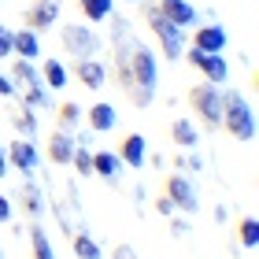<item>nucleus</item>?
I'll return each instance as SVG.
<instances>
[{
	"label": "nucleus",
	"instance_id": "f257e3e1",
	"mask_svg": "<svg viewBox=\"0 0 259 259\" xmlns=\"http://www.w3.org/2000/svg\"><path fill=\"white\" fill-rule=\"evenodd\" d=\"M111 49H115L111 60H115V81H119V89L126 93V100L134 108H148L156 100V89H159L156 52L137 37L130 19H122V15H115V22H111Z\"/></svg>",
	"mask_w": 259,
	"mask_h": 259
},
{
	"label": "nucleus",
	"instance_id": "f03ea898",
	"mask_svg": "<svg viewBox=\"0 0 259 259\" xmlns=\"http://www.w3.org/2000/svg\"><path fill=\"white\" fill-rule=\"evenodd\" d=\"M233 141H241V145H248V141L255 137V111L248 97H244L241 89H226L222 93V126Z\"/></svg>",
	"mask_w": 259,
	"mask_h": 259
},
{
	"label": "nucleus",
	"instance_id": "7ed1b4c3",
	"mask_svg": "<svg viewBox=\"0 0 259 259\" xmlns=\"http://www.w3.org/2000/svg\"><path fill=\"white\" fill-rule=\"evenodd\" d=\"M141 11H145V26L156 33V41H159V49L163 56L174 63V60H182V52H185V45H189V37H185V30L182 26H174L170 19H163L159 15V8L152 4V0H141Z\"/></svg>",
	"mask_w": 259,
	"mask_h": 259
},
{
	"label": "nucleus",
	"instance_id": "20e7f679",
	"mask_svg": "<svg viewBox=\"0 0 259 259\" xmlns=\"http://www.w3.org/2000/svg\"><path fill=\"white\" fill-rule=\"evenodd\" d=\"M60 41H63V52L70 56V60H93V56L104 49L100 33L93 30L89 22H63L60 26Z\"/></svg>",
	"mask_w": 259,
	"mask_h": 259
},
{
	"label": "nucleus",
	"instance_id": "39448f33",
	"mask_svg": "<svg viewBox=\"0 0 259 259\" xmlns=\"http://www.w3.org/2000/svg\"><path fill=\"white\" fill-rule=\"evenodd\" d=\"M189 108L204 130H219L222 126V85H211V81H196L189 89Z\"/></svg>",
	"mask_w": 259,
	"mask_h": 259
},
{
	"label": "nucleus",
	"instance_id": "423d86ee",
	"mask_svg": "<svg viewBox=\"0 0 259 259\" xmlns=\"http://www.w3.org/2000/svg\"><path fill=\"white\" fill-rule=\"evenodd\" d=\"M163 196L174 204V211H185V215H196L200 211V193H196L193 178H185V174H167Z\"/></svg>",
	"mask_w": 259,
	"mask_h": 259
},
{
	"label": "nucleus",
	"instance_id": "0eeeda50",
	"mask_svg": "<svg viewBox=\"0 0 259 259\" xmlns=\"http://www.w3.org/2000/svg\"><path fill=\"white\" fill-rule=\"evenodd\" d=\"M182 56L204 74V81H211V85H222V81L230 78V63H226L222 52H200V49H193V45H185Z\"/></svg>",
	"mask_w": 259,
	"mask_h": 259
},
{
	"label": "nucleus",
	"instance_id": "6e6552de",
	"mask_svg": "<svg viewBox=\"0 0 259 259\" xmlns=\"http://www.w3.org/2000/svg\"><path fill=\"white\" fill-rule=\"evenodd\" d=\"M22 19H26V26L33 33L52 30L56 22H60V0H30V8L22 11Z\"/></svg>",
	"mask_w": 259,
	"mask_h": 259
},
{
	"label": "nucleus",
	"instance_id": "1a4fd4ad",
	"mask_svg": "<svg viewBox=\"0 0 259 259\" xmlns=\"http://www.w3.org/2000/svg\"><path fill=\"white\" fill-rule=\"evenodd\" d=\"M152 4L159 8V15L163 19H170L174 26H182V30H193L196 26V8L189 4V0H152Z\"/></svg>",
	"mask_w": 259,
	"mask_h": 259
},
{
	"label": "nucleus",
	"instance_id": "9d476101",
	"mask_svg": "<svg viewBox=\"0 0 259 259\" xmlns=\"http://www.w3.org/2000/svg\"><path fill=\"white\" fill-rule=\"evenodd\" d=\"M189 45L200 49V52H222L230 45V33L222 30V26H215V22H207V26H193Z\"/></svg>",
	"mask_w": 259,
	"mask_h": 259
},
{
	"label": "nucleus",
	"instance_id": "9b49d317",
	"mask_svg": "<svg viewBox=\"0 0 259 259\" xmlns=\"http://www.w3.org/2000/svg\"><path fill=\"white\" fill-rule=\"evenodd\" d=\"M8 167H15V170H22V174L37 170V145H33L30 137L11 141V145H8Z\"/></svg>",
	"mask_w": 259,
	"mask_h": 259
},
{
	"label": "nucleus",
	"instance_id": "f8f14e48",
	"mask_svg": "<svg viewBox=\"0 0 259 259\" xmlns=\"http://www.w3.org/2000/svg\"><path fill=\"white\" fill-rule=\"evenodd\" d=\"M74 78H78L85 89L97 93V89L108 85V67H104L97 56H93V60H74Z\"/></svg>",
	"mask_w": 259,
	"mask_h": 259
},
{
	"label": "nucleus",
	"instance_id": "ddd939ff",
	"mask_svg": "<svg viewBox=\"0 0 259 259\" xmlns=\"http://www.w3.org/2000/svg\"><path fill=\"white\" fill-rule=\"evenodd\" d=\"M119 159H122V167L141 170V167H145V159H148L145 137H141V134H126V137L119 141Z\"/></svg>",
	"mask_w": 259,
	"mask_h": 259
},
{
	"label": "nucleus",
	"instance_id": "4468645a",
	"mask_svg": "<svg viewBox=\"0 0 259 259\" xmlns=\"http://www.w3.org/2000/svg\"><path fill=\"white\" fill-rule=\"evenodd\" d=\"M85 122H89L93 134H108V130L119 126V111H115V104L97 100V104H93V108L85 111Z\"/></svg>",
	"mask_w": 259,
	"mask_h": 259
},
{
	"label": "nucleus",
	"instance_id": "2eb2a0df",
	"mask_svg": "<svg viewBox=\"0 0 259 259\" xmlns=\"http://www.w3.org/2000/svg\"><path fill=\"white\" fill-rule=\"evenodd\" d=\"M74 145H78L74 134H70V130H60V126H56V134L49 137V159H52V163H60V167H67L70 156H74Z\"/></svg>",
	"mask_w": 259,
	"mask_h": 259
},
{
	"label": "nucleus",
	"instance_id": "dca6fc26",
	"mask_svg": "<svg viewBox=\"0 0 259 259\" xmlns=\"http://www.w3.org/2000/svg\"><path fill=\"white\" fill-rule=\"evenodd\" d=\"M11 56H22V60H37L41 56V37L30 26H22L11 33Z\"/></svg>",
	"mask_w": 259,
	"mask_h": 259
},
{
	"label": "nucleus",
	"instance_id": "f3484780",
	"mask_svg": "<svg viewBox=\"0 0 259 259\" xmlns=\"http://www.w3.org/2000/svg\"><path fill=\"white\" fill-rule=\"evenodd\" d=\"M93 174H100L104 182H119V174H122V159H119V152H93Z\"/></svg>",
	"mask_w": 259,
	"mask_h": 259
},
{
	"label": "nucleus",
	"instance_id": "a211bd4d",
	"mask_svg": "<svg viewBox=\"0 0 259 259\" xmlns=\"http://www.w3.org/2000/svg\"><path fill=\"white\" fill-rule=\"evenodd\" d=\"M56 219H60V226H63L67 237H70V233H81V230H85V219H81V211H78V204H74V196L63 200V204H56Z\"/></svg>",
	"mask_w": 259,
	"mask_h": 259
},
{
	"label": "nucleus",
	"instance_id": "6ab92c4d",
	"mask_svg": "<svg viewBox=\"0 0 259 259\" xmlns=\"http://www.w3.org/2000/svg\"><path fill=\"white\" fill-rule=\"evenodd\" d=\"M19 204H22V211H26L33 222L45 215V193H41L33 182H22V189H19Z\"/></svg>",
	"mask_w": 259,
	"mask_h": 259
},
{
	"label": "nucleus",
	"instance_id": "aec40b11",
	"mask_svg": "<svg viewBox=\"0 0 259 259\" xmlns=\"http://www.w3.org/2000/svg\"><path fill=\"white\" fill-rule=\"evenodd\" d=\"M170 141L178 148H196V141H200V130L193 119H174L170 122Z\"/></svg>",
	"mask_w": 259,
	"mask_h": 259
},
{
	"label": "nucleus",
	"instance_id": "412c9836",
	"mask_svg": "<svg viewBox=\"0 0 259 259\" xmlns=\"http://www.w3.org/2000/svg\"><path fill=\"white\" fill-rule=\"evenodd\" d=\"M8 119H11V126L19 130V137H30V141L37 137V115H33L26 104H22V108H11Z\"/></svg>",
	"mask_w": 259,
	"mask_h": 259
},
{
	"label": "nucleus",
	"instance_id": "4be33fe9",
	"mask_svg": "<svg viewBox=\"0 0 259 259\" xmlns=\"http://www.w3.org/2000/svg\"><path fill=\"white\" fill-rule=\"evenodd\" d=\"M78 11L85 15V22H104V19H111L115 0H78Z\"/></svg>",
	"mask_w": 259,
	"mask_h": 259
},
{
	"label": "nucleus",
	"instance_id": "5701e85b",
	"mask_svg": "<svg viewBox=\"0 0 259 259\" xmlns=\"http://www.w3.org/2000/svg\"><path fill=\"white\" fill-rule=\"evenodd\" d=\"M15 85H33V81H41V70L33 67V60H22L15 56V63H11V74H8Z\"/></svg>",
	"mask_w": 259,
	"mask_h": 259
},
{
	"label": "nucleus",
	"instance_id": "b1692460",
	"mask_svg": "<svg viewBox=\"0 0 259 259\" xmlns=\"http://www.w3.org/2000/svg\"><path fill=\"white\" fill-rule=\"evenodd\" d=\"M41 81H45V89H63L67 85V67L60 60H45L41 63Z\"/></svg>",
	"mask_w": 259,
	"mask_h": 259
},
{
	"label": "nucleus",
	"instance_id": "393cba45",
	"mask_svg": "<svg viewBox=\"0 0 259 259\" xmlns=\"http://www.w3.org/2000/svg\"><path fill=\"white\" fill-rule=\"evenodd\" d=\"M70 248H74V255H78V259H100V244L89 237V230L70 233Z\"/></svg>",
	"mask_w": 259,
	"mask_h": 259
},
{
	"label": "nucleus",
	"instance_id": "a878e982",
	"mask_svg": "<svg viewBox=\"0 0 259 259\" xmlns=\"http://www.w3.org/2000/svg\"><path fill=\"white\" fill-rule=\"evenodd\" d=\"M30 248H33V259H56V248L49 241V233H45L37 222L30 226Z\"/></svg>",
	"mask_w": 259,
	"mask_h": 259
},
{
	"label": "nucleus",
	"instance_id": "bb28decb",
	"mask_svg": "<svg viewBox=\"0 0 259 259\" xmlns=\"http://www.w3.org/2000/svg\"><path fill=\"white\" fill-rule=\"evenodd\" d=\"M78 119H81V108L74 100H63L60 108H56V122H60V130H74Z\"/></svg>",
	"mask_w": 259,
	"mask_h": 259
},
{
	"label": "nucleus",
	"instance_id": "cd10ccee",
	"mask_svg": "<svg viewBox=\"0 0 259 259\" xmlns=\"http://www.w3.org/2000/svg\"><path fill=\"white\" fill-rule=\"evenodd\" d=\"M22 104H26V108H49V93H45V81L22 85Z\"/></svg>",
	"mask_w": 259,
	"mask_h": 259
},
{
	"label": "nucleus",
	"instance_id": "c85d7f7f",
	"mask_svg": "<svg viewBox=\"0 0 259 259\" xmlns=\"http://www.w3.org/2000/svg\"><path fill=\"white\" fill-rule=\"evenodd\" d=\"M237 237H241L244 248H255V244H259V222H255L252 215H244V219L237 222Z\"/></svg>",
	"mask_w": 259,
	"mask_h": 259
},
{
	"label": "nucleus",
	"instance_id": "c756f323",
	"mask_svg": "<svg viewBox=\"0 0 259 259\" xmlns=\"http://www.w3.org/2000/svg\"><path fill=\"white\" fill-rule=\"evenodd\" d=\"M70 167H74V170L81 174V178H89V174H93V152H89L85 145H81V141L74 145V156H70Z\"/></svg>",
	"mask_w": 259,
	"mask_h": 259
},
{
	"label": "nucleus",
	"instance_id": "7c9ffc66",
	"mask_svg": "<svg viewBox=\"0 0 259 259\" xmlns=\"http://www.w3.org/2000/svg\"><path fill=\"white\" fill-rule=\"evenodd\" d=\"M111 259H141V255H137V248H134V244H115Z\"/></svg>",
	"mask_w": 259,
	"mask_h": 259
},
{
	"label": "nucleus",
	"instance_id": "2f4dec72",
	"mask_svg": "<svg viewBox=\"0 0 259 259\" xmlns=\"http://www.w3.org/2000/svg\"><path fill=\"white\" fill-rule=\"evenodd\" d=\"M8 56H11V30L0 26V60H8Z\"/></svg>",
	"mask_w": 259,
	"mask_h": 259
},
{
	"label": "nucleus",
	"instance_id": "473e14b6",
	"mask_svg": "<svg viewBox=\"0 0 259 259\" xmlns=\"http://www.w3.org/2000/svg\"><path fill=\"white\" fill-rule=\"evenodd\" d=\"M15 93H19V85L8 74H0V97H15Z\"/></svg>",
	"mask_w": 259,
	"mask_h": 259
},
{
	"label": "nucleus",
	"instance_id": "72a5a7b5",
	"mask_svg": "<svg viewBox=\"0 0 259 259\" xmlns=\"http://www.w3.org/2000/svg\"><path fill=\"white\" fill-rule=\"evenodd\" d=\"M174 167H189V170H204V159L189 156V159H174Z\"/></svg>",
	"mask_w": 259,
	"mask_h": 259
},
{
	"label": "nucleus",
	"instance_id": "f704fd0d",
	"mask_svg": "<svg viewBox=\"0 0 259 259\" xmlns=\"http://www.w3.org/2000/svg\"><path fill=\"white\" fill-rule=\"evenodd\" d=\"M170 233H174V237H189V222H185V219H174V222H170Z\"/></svg>",
	"mask_w": 259,
	"mask_h": 259
},
{
	"label": "nucleus",
	"instance_id": "c9c22d12",
	"mask_svg": "<svg viewBox=\"0 0 259 259\" xmlns=\"http://www.w3.org/2000/svg\"><path fill=\"white\" fill-rule=\"evenodd\" d=\"M156 211H159V215H174V204L167 196H156Z\"/></svg>",
	"mask_w": 259,
	"mask_h": 259
},
{
	"label": "nucleus",
	"instance_id": "e433bc0d",
	"mask_svg": "<svg viewBox=\"0 0 259 259\" xmlns=\"http://www.w3.org/2000/svg\"><path fill=\"white\" fill-rule=\"evenodd\" d=\"M8 219H11V200L0 193V222H8Z\"/></svg>",
	"mask_w": 259,
	"mask_h": 259
},
{
	"label": "nucleus",
	"instance_id": "4c0bfd02",
	"mask_svg": "<svg viewBox=\"0 0 259 259\" xmlns=\"http://www.w3.org/2000/svg\"><path fill=\"white\" fill-rule=\"evenodd\" d=\"M4 174H8V152L0 148V178H4Z\"/></svg>",
	"mask_w": 259,
	"mask_h": 259
},
{
	"label": "nucleus",
	"instance_id": "58836bf2",
	"mask_svg": "<svg viewBox=\"0 0 259 259\" xmlns=\"http://www.w3.org/2000/svg\"><path fill=\"white\" fill-rule=\"evenodd\" d=\"M126 4H141V0H126Z\"/></svg>",
	"mask_w": 259,
	"mask_h": 259
},
{
	"label": "nucleus",
	"instance_id": "ea45409f",
	"mask_svg": "<svg viewBox=\"0 0 259 259\" xmlns=\"http://www.w3.org/2000/svg\"><path fill=\"white\" fill-rule=\"evenodd\" d=\"M0 259H4V248H0Z\"/></svg>",
	"mask_w": 259,
	"mask_h": 259
}]
</instances>
